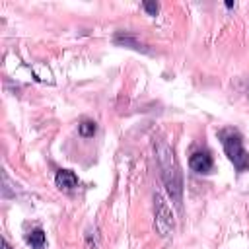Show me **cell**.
<instances>
[{
    "label": "cell",
    "mask_w": 249,
    "mask_h": 249,
    "mask_svg": "<svg viewBox=\"0 0 249 249\" xmlns=\"http://www.w3.org/2000/svg\"><path fill=\"white\" fill-rule=\"evenodd\" d=\"M156 154H158V161H160L161 179L165 183V189H167L171 200L179 206L181 204V193H183V181H181V171H179V165L175 161V156H173L171 148L163 142H158Z\"/></svg>",
    "instance_id": "cell-1"
},
{
    "label": "cell",
    "mask_w": 249,
    "mask_h": 249,
    "mask_svg": "<svg viewBox=\"0 0 249 249\" xmlns=\"http://www.w3.org/2000/svg\"><path fill=\"white\" fill-rule=\"evenodd\" d=\"M220 138H222V146H224V152L228 156V160L233 163V167L241 173V171H247L249 169V154L245 152L243 148V142H241V134L235 130V128H226L220 132Z\"/></svg>",
    "instance_id": "cell-2"
},
{
    "label": "cell",
    "mask_w": 249,
    "mask_h": 249,
    "mask_svg": "<svg viewBox=\"0 0 249 249\" xmlns=\"http://www.w3.org/2000/svg\"><path fill=\"white\" fill-rule=\"evenodd\" d=\"M156 204V230L160 235H167L173 230V212L167 206V202L161 198V195H154Z\"/></svg>",
    "instance_id": "cell-3"
},
{
    "label": "cell",
    "mask_w": 249,
    "mask_h": 249,
    "mask_svg": "<svg viewBox=\"0 0 249 249\" xmlns=\"http://www.w3.org/2000/svg\"><path fill=\"white\" fill-rule=\"evenodd\" d=\"M214 161H212V156L206 152V150H198L195 152L191 158H189V167L195 171V173H210Z\"/></svg>",
    "instance_id": "cell-4"
},
{
    "label": "cell",
    "mask_w": 249,
    "mask_h": 249,
    "mask_svg": "<svg viewBox=\"0 0 249 249\" xmlns=\"http://www.w3.org/2000/svg\"><path fill=\"white\" fill-rule=\"evenodd\" d=\"M54 183L62 191H72L78 185V175L70 169H58L56 175H54Z\"/></svg>",
    "instance_id": "cell-5"
},
{
    "label": "cell",
    "mask_w": 249,
    "mask_h": 249,
    "mask_svg": "<svg viewBox=\"0 0 249 249\" xmlns=\"http://www.w3.org/2000/svg\"><path fill=\"white\" fill-rule=\"evenodd\" d=\"M27 243L31 245V249H45V243H47L45 231H43L41 228L29 231V235H27Z\"/></svg>",
    "instance_id": "cell-6"
},
{
    "label": "cell",
    "mask_w": 249,
    "mask_h": 249,
    "mask_svg": "<svg viewBox=\"0 0 249 249\" xmlns=\"http://www.w3.org/2000/svg\"><path fill=\"white\" fill-rule=\"evenodd\" d=\"M95 130H97V124H95V121L84 119V121L78 124V132H80V136H84V138H89V136H93V134H95Z\"/></svg>",
    "instance_id": "cell-7"
},
{
    "label": "cell",
    "mask_w": 249,
    "mask_h": 249,
    "mask_svg": "<svg viewBox=\"0 0 249 249\" xmlns=\"http://www.w3.org/2000/svg\"><path fill=\"white\" fill-rule=\"evenodd\" d=\"M115 43L117 45H124V47H130V49H136V51H148L142 43H138L136 39H132V37H128V35H124V37H121V35H117L115 37Z\"/></svg>",
    "instance_id": "cell-8"
},
{
    "label": "cell",
    "mask_w": 249,
    "mask_h": 249,
    "mask_svg": "<svg viewBox=\"0 0 249 249\" xmlns=\"http://www.w3.org/2000/svg\"><path fill=\"white\" fill-rule=\"evenodd\" d=\"M142 6H144V10H146L150 16H156V14H158V4H156V2H144Z\"/></svg>",
    "instance_id": "cell-9"
},
{
    "label": "cell",
    "mask_w": 249,
    "mask_h": 249,
    "mask_svg": "<svg viewBox=\"0 0 249 249\" xmlns=\"http://www.w3.org/2000/svg\"><path fill=\"white\" fill-rule=\"evenodd\" d=\"M2 249H12V247H10V243H8V239H6V237H2Z\"/></svg>",
    "instance_id": "cell-10"
},
{
    "label": "cell",
    "mask_w": 249,
    "mask_h": 249,
    "mask_svg": "<svg viewBox=\"0 0 249 249\" xmlns=\"http://www.w3.org/2000/svg\"><path fill=\"white\" fill-rule=\"evenodd\" d=\"M233 6H235V2H231V0L226 2V8H233Z\"/></svg>",
    "instance_id": "cell-11"
}]
</instances>
